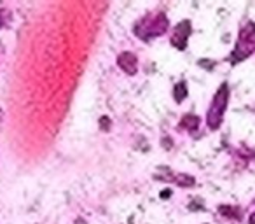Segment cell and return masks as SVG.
Listing matches in <instances>:
<instances>
[{
    "mask_svg": "<svg viewBox=\"0 0 255 224\" xmlns=\"http://www.w3.org/2000/svg\"><path fill=\"white\" fill-rule=\"evenodd\" d=\"M166 30H168V18L163 12L145 16V18H142L135 25V33L143 40H150L154 37L163 35Z\"/></svg>",
    "mask_w": 255,
    "mask_h": 224,
    "instance_id": "6da1fadb",
    "label": "cell"
},
{
    "mask_svg": "<svg viewBox=\"0 0 255 224\" xmlns=\"http://www.w3.org/2000/svg\"><path fill=\"white\" fill-rule=\"evenodd\" d=\"M254 51H255V23L248 21L240 30L236 46H234L233 53H231V61L233 63H240V61L247 60L250 54H254Z\"/></svg>",
    "mask_w": 255,
    "mask_h": 224,
    "instance_id": "7a4b0ae2",
    "label": "cell"
},
{
    "mask_svg": "<svg viewBox=\"0 0 255 224\" xmlns=\"http://www.w3.org/2000/svg\"><path fill=\"white\" fill-rule=\"evenodd\" d=\"M227 102H229V88H227V84L224 82V84H220L215 96H213L212 105H210L208 114H206V123H208V126L212 130H217L220 126V123H222L224 112H226V109H227Z\"/></svg>",
    "mask_w": 255,
    "mask_h": 224,
    "instance_id": "3957f363",
    "label": "cell"
},
{
    "mask_svg": "<svg viewBox=\"0 0 255 224\" xmlns=\"http://www.w3.org/2000/svg\"><path fill=\"white\" fill-rule=\"evenodd\" d=\"M189 35H191V21L184 19V21H180L173 28V33H171V46H175L177 49H185Z\"/></svg>",
    "mask_w": 255,
    "mask_h": 224,
    "instance_id": "277c9868",
    "label": "cell"
},
{
    "mask_svg": "<svg viewBox=\"0 0 255 224\" xmlns=\"http://www.w3.org/2000/svg\"><path fill=\"white\" fill-rule=\"evenodd\" d=\"M117 65L123 68L126 74H135L136 68H138V60L133 53H123L117 58Z\"/></svg>",
    "mask_w": 255,
    "mask_h": 224,
    "instance_id": "5b68a950",
    "label": "cell"
},
{
    "mask_svg": "<svg viewBox=\"0 0 255 224\" xmlns=\"http://www.w3.org/2000/svg\"><path fill=\"white\" fill-rule=\"evenodd\" d=\"M173 95H175V98H177V102L180 103L182 100L187 96V86H185V82H178L177 86L173 88Z\"/></svg>",
    "mask_w": 255,
    "mask_h": 224,
    "instance_id": "8992f818",
    "label": "cell"
},
{
    "mask_svg": "<svg viewBox=\"0 0 255 224\" xmlns=\"http://www.w3.org/2000/svg\"><path fill=\"white\" fill-rule=\"evenodd\" d=\"M180 126L189 128V130H196L199 126V118H198V116H187V118L182 119Z\"/></svg>",
    "mask_w": 255,
    "mask_h": 224,
    "instance_id": "52a82bcc",
    "label": "cell"
},
{
    "mask_svg": "<svg viewBox=\"0 0 255 224\" xmlns=\"http://www.w3.org/2000/svg\"><path fill=\"white\" fill-rule=\"evenodd\" d=\"M250 224H255V212L250 216Z\"/></svg>",
    "mask_w": 255,
    "mask_h": 224,
    "instance_id": "ba28073f",
    "label": "cell"
},
{
    "mask_svg": "<svg viewBox=\"0 0 255 224\" xmlns=\"http://www.w3.org/2000/svg\"><path fill=\"white\" fill-rule=\"evenodd\" d=\"M4 25V19H2V12H0V26Z\"/></svg>",
    "mask_w": 255,
    "mask_h": 224,
    "instance_id": "9c48e42d",
    "label": "cell"
},
{
    "mask_svg": "<svg viewBox=\"0 0 255 224\" xmlns=\"http://www.w3.org/2000/svg\"><path fill=\"white\" fill-rule=\"evenodd\" d=\"M0 119H2V109H0Z\"/></svg>",
    "mask_w": 255,
    "mask_h": 224,
    "instance_id": "30bf717a",
    "label": "cell"
}]
</instances>
